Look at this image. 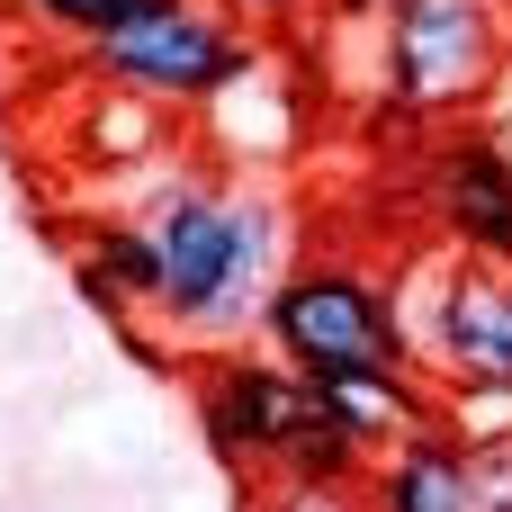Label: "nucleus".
Listing matches in <instances>:
<instances>
[{
    "label": "nucleus",
    "mask_w": 512,
    "mask_h": 512,
    "mask_svg": "<svg viewBox=\"0 0 512 512\" xmlns=\"http://www.w3.org/2000/svg\"><path fill=\"white\" fill-rule=\"evenodd\" d=\"M243 27H306V9H324V0H225Z\"/></svg>",
    "instance_id": "nucleus-12"
},
{
    "label": "nucleus",
    "mask_w": 512,
    "mask_h": 512,
    "mask_svg": "<svg viewBox=\"0 0 512 512\" xmlns=\"http://www.w3.org/2000/svg\"><path fill=\"white\" fill-rule=\"evenodd\" d=\"M162 9H180V0H108V18H99L90 36H108V27H144V18H162Z\"/></svg>",
    "instance_id": "nucleus-13"
},
{
    "label": "nucleus",
    "mask_w": 512,
    "mask_h": 512,
    "mask_svg": "<svg viewBox=\"0 0 512 512\" xmlns=\"http://www.w3.org/2000/svg\"><path fill=\"white\" fill-rule=\"evenodd\" d=\"M261 342L288 369H306V378H333V369H414L423 360V342L396 315V297L369 270H351V261H297V270H279V288L261 306Z\"/></svg>",
    "instance_id": "nucleus-2"
},
{
    "label": "nucleus",
    "mask_w": 512,
    "mask_h": 512,
    "mask_svg": "<svg viewBox=\"0 0 512 512\" xmlns=\"http://www.w3.org/2000/svg\"><path fill=\"white\" fill-rule=\"evenodd\" d=\"M360 495H369V512H486L495 504L459 423H423L396 450H378V468H369Z\"/></svg>",
    "instance_id": "nucleus-8"
},
{
    "label": "nucleus",
    "mask_w": 512,
    "mask_h": 512,
    "mask_svg": "<svg viewBox=\"0 0 512 512\" xmlns=\"http://www.w3.org/2000/svg\"><path fill=\"white\" fill-rule=\"evenodd\" d=\"M18 18L45 27V36H72V45H81V36L108 18V0H18Z\"/></svg>",
    "instance_id": "nucleus-11"
},
{
    "label": "nucleus",
    "mask_w": 512,
    "mask_h": 512,
    "mask_svg": "<svg viewBox=\"0 0 512 512\" xmlns=\"http://www.w3.org/2000/svg\"><path fill=\"white\" fill-rule=\"evenodd\" d=\"M261 512H369L360 486H306V477H270L261 486Z\"/></svg>",
    "instance_id": "nucleus-10"
},
{
    "label": "nucleus",
    "mask_w": 512,
    "mask_h": 512,
    "mask_svg": "<svg viewBox=\"0 0 512 512\" xmlns=\"http://www.w3.org/2000/svg\"><path fill=\"white\" fill-rule=\"evenodd\" d=\"M387 9H396V0H324V18H333V27H378Z\"/></svg>",
    "instance_id": "nucleus-14"
},
{
    "label": "nucleus",
    "mask_w": 512,
    "mask_h": 512,
    "mask_svg": "<svg viewBox=\"0 0 512 512\" xmlns=\"http://www.w3.org/2000/svg\"><path fill=\"white\" fill-rule=\"evenodd\" d=\"M423 360L441 378H477V387H512V270L459 252L450 270L423 279V324H414Z\"/></svg>",
    "instance_id": "nucleus-6"
},
{
    "label": "nucleus",
    "mask_w": 512,
    "mask_h": 512,
    "mask_svg": "<svg viewBox=\"0 0 512 512\" xmlns=\"http://www.w3.org/2000/svg\"><path fill=\"white\" fill-rule=\"evenodd\" d=\"M81 63L117 90H144L162 108H216L234 81L261 72V45L252 27L225 9V0H180L144 27H108V36H81Z\"/></svg>",
    "instance_id": "nucleus-3"
},
{
    "label": "nucleus",
    "mask_w": 512,
    "mask_h": 512,
    "mask_svg": "<svg viewBox=\"0 0 512 512\" xmlns=\"http://www.w3.org/2000/svg\"><path fill=\"white\" fill-rule=\"evenodd\" d=\"M423 198L459 252L512 270V153H495L486 135H441L423 153Z\"/></svg>",
    "instance_id": "nucleus-7"
},
{
    "label": "nucleus",
    "mask_w": 512,
    "mask_h": 512,
    "mask_svg": "<svg viewBox=\"0 0 512 512\" xmlns=\"http://www.w3.org/2000/svg\"><path fill=\"white\" fill-rule=\"evenodd\" d=\"M144 225L162 243V324L189 342H243L261 333V306L279 288V198L270 189H216L207 171H171V189L144 198Z\"/></svg>",
    "instance_id": "nucleus-1"
},
{
    "label": "nucleus",
    "mask_w": 512,
    "mask_h": 512,
    "mask_svg": "<svg viewBox=\"0 0 512 512\" xmlns=\"http://www.w3.org/2000/svg\"><path fill=\"white\" fill-rule=\"evenodd\" d=\"M495 63H504V0H396L378 18V90L414 117L486 99Z\"/></svg>",
    "instance_id": "nucleus-4"
},
{
    "label": "nucleus",
    "mask_w": 512,
    "mask_h": 512,
    "mask_svg": "<svg viewBox=\"0 0 512 512\" xmlns=\"http://www.w3.org/2000/svg\"><path fill=\"white\" fill-rule=\"evenodd\" d=\"M369 468H378V450H369L342 414H324V405H315V414H306V432L279 450V468H270V477H306V486H369Z\"/></svg>",
    "instance_id": "nucleus-9"
},
{
    "label": "nucleus",
    "mask_w": 512,
    "mask_h": 512,
    "mask_svg": "<svg viewBox=\"0 0 512 512\" xmlns=\"http://www.w3.org/2000/svg\"><path fill=\"white\" fill-rule=\"evenodd\" d=\"M189 396H198L207 450H216L243 486H270L279 450H288V441L306 432V414H315V378L288 369V360H252V351H207L198 378H189Z\"/></svg>",
    "instance_id": "nucleus-5"
},
{
    "label": "nucleus",
    "mask_w": 512,
    "mask_h": 512,
    "mask_svg": "<svg viewBox=\"0 0 512 512\" xmlns=\"http://www.w3.org/2000/svg\"><path fill=\"white\" fill-rule=\"evenodd\" d=\"M486 512H512V504H486Z\"/></svg>",
    "instance_id": "nucleus-15"
}]
</instances>
